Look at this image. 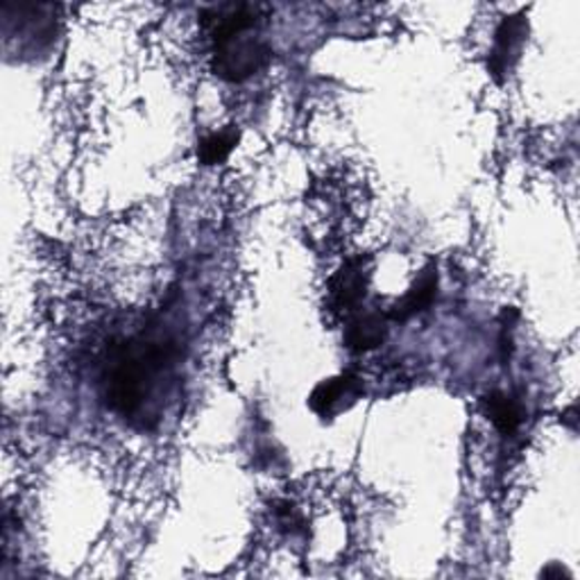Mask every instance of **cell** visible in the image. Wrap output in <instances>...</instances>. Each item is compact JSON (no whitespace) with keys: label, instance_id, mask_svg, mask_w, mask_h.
Segmentation results:
<instances>
[{"label":"cell","instance_id":"obj_11","mask_svg":"<svg viewBox=\"0 0 580 580\" xmlns=\"http://www.w3.org/2000/svg\"><path fill=\"white\" fill-rule=\"evenodd\" d=\"M542 576H545V578H560V576H571V573H569V569H565L562 565L551 562L549 567L542 569Z\"/></svg>","mask_w":580,"mask_h":580},{"label":"cell","instance_id":"obj_5","mask_svg":"<svg viewBox=\"0 0 580 580\" xmlns=\"http://www.w3.org/2000/svg\"><path fill=\"white\" fill-rule=\"evenodd\" d=\"M203 23L211 34V41H220L244 32H255L261 23V8L250 3L214 6L203 12Z\"/></svg>","mask_w":580,"mask_h":580},{"label":"cell","instance_id":"obj_2","mask_svg":"<svg viewBox=\"0 0 580 580\" xmlns=\"http://www.w3.org/2000/svg\"><path fill=\"white\" fill-rule=\"evenodd\" d=\"M272 58L270 45L252 37V32L234 34L220 41H214L211 71L225 82H246L268 66Z\"/></svg>","mask_w":580,"mask_h":580},{"label":"cell","instance_id":"obj_8","mask_svg":"<svg viewBox=\"0 0 580 580\" xmlns=\"http://www.w3.org/2000/svg\"><path fill=\"white\" fill-rule=\"evenodd\" d=\"M389 338V318L381 313H356L343 333L345 348L354 354H367L381 348Z\"/></svg>","mask_w":580,"mask_h":580},{"label":"cell","instance_id":"obj_3","mask_svg":"<svg viewBox=\"0 0 580 580\" xmlns=\"http://www.w3.org/2000/svg\"><path fill=\"white\" fill-rule=\"evenodd\" d=\"M526 34H528V21L524 19V14H512L501 19L495 32V45L488 60V69L497 82H504V77L517 64Z\"/></svg>","mask_w":580,"mask_h":580},{"label":"cell","instance_id":"obj_12","mask_svg":"<svg viewBox=\"0 0 580 580\" xmlns=\"http://www.w3.org/2000/svg\"><path fill=\"white\" fill-rule=\"evenodd\" d=\"M578 415V408L576 406H569L565 413H562V424H567L569 428H576V417Z\"/></svg>","mask_w":580,"mask_h":580},{"label":"cell","instance_id":"obj_7","mask_svg":"<svg viewBox=\"0 0 580 580\" xmlns=\"http://www.w3.org/2000/svg\"><path fill=\"white\" fill-rule=\"evenodd\" d=\"M370 275L363 259L348 261L331 279V304L338 311H354L359 302L365 298Z\"/></svg>","mask_w":580,"mask_h":580},{"label":"cell","instance_id":"obj_6","mask_svg":"<svg viewBox=\"0 0 580 580\" xmlns=\"http://www.w3.org/2000/svg\"><path fill=\"white\" fill-rule=\"evenodd\" d=\"M438 283H441L438 268H435V263H428L417 275V279L411 283L408 293L391 307V311L385 318L395 320V322H408L411 318L422 315L424 311L431 309L435 298H438Z\"/></svg>","mask_w":580,"mask_h":580},{"label":"cell","instance_id":"obj_1","mask_svg":"<svg viewBox=\"0 0 580 580\" xmlns=\"http://www.w3.org/2000/svg\"><path fill=\"white\" fill-rule=\"evenodd\" d=\"M182 361V338L155 318L116 341L103 363L101 395L125 422L151 428L159 422Z\"/></svg>","mask_w":580,"mask_h":580},{"label":"cell","instance_id":"obj_4","mask_svg":"<svg viewBox=\"0 0 580 580\" xmlns=\"http://www.w3.org/2000/svg\"><path fill=\"white\" fill-rule=\"evenodd\" d=\"M361 395H363L361 381L348 372L320 381L309 397V406L315 415L327 420L348 411L352 404H356Z\"/></svg>","mask_w":580,"mask_h":580},{"label":"cell","instance_id":"obj_10","mask_svg":"<svg viewBox=\"0 0 580 580\" xmlns=\"http://www.w3.org/2000/svg\"><path fill=\"white\" fill-rule=\"evenodd\" d=\"M238 141H240V132L236 127H225L220 132H214L200 141L198 159L205 166H218L227 162V157L234 153Z\"/></svg>","mask_w":580,"mask_h":580},{"label":"cell","instance_id":"obj_9","mask_svg":"<svg viewBox=\"0 0 580 580\" xmlns=\"http://www.w3.org/2000/svg\"><path fill=\"white\" fill-rule=\"evenodd\" d=\"M483 411H486V415L493 420L497 431L506 435V438H510V435L519 431L524 420L521 404L501 391H493L490 395L483 397Z\"/></svg>","mask_w":580,"mask_h":580}]
</instances>
